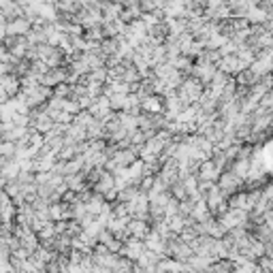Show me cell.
<instances>
[{
	"mask_svg": "<svg viewBox=\"0 0 273 273\" xmlns=\"http://www.w3.org/2000/svg\"><path fill=\"white\" fill-rule=\"evenodd\" d=\"M246 179L243 177H239V175L235 173V171H222V175H220V179H218V186L222 188V192L226 194V197H231V194H235V192H239L241 188H246Z\"/></svg>",
	"mask_w": 273,
	"mask_h": 273,
	"instance_id": "obj_1",
	"label": "cell"
},
{
	"mask_svg": "<svg viewBox=\"0 0 273 273\" xmlns=\"http://www.w3.org/2000/svg\"><path fill=\"white\" fill-rule=\"evenodd\" d=\"M32 28H34L32 19H28L26 15H24V17H15V19H11L9 24H3V36H7V34L26 36L28 32L32 30Z\"/></svg>",
	"mask_w": 273,
	"mask_h": 273,
	"instance_id": "obj_2",
	"label": "cell"
},
{
	"mask_svg": "<svg viewBox=\"0 0 273 273\" xmlns=\"http://www.w3.org/2000/svg\"><path fill=\"white\" fill-rule=\"evenodd\" d=\"M143 113H164V96L162 94H150L141 99Z\"/></svg>",
	"mask_w": 273,
	"mask_h": 273,
	"instance_id": "obj_3",
	"label": "cell"
},
{
	"mask_svg": "<svg viewBox=\"0 0 273 273\" xmlns=\"http://www.w3.org/2000/svg\"><path fill=\"white\" fill-rule=\"evenodd\" d=\"M199 179H211V181H218L220 179V175H222V171L213 164V160L209 158V160H203L201 162V169H199Z\"/></svg>",
	"mask_w": 273,
	"mask_h": 273,
	"instance_id": "obj_4",
	"label": "cell"
},
{
	"mask_svg": "<svg viewBox=\"0 0 273 273\" xmlns=\"http://www.w3.org/2000/svg\"><path fill=\"white\" fill-rule=\"evenodd\" d=\"M115 188V175L111 173V171H103V175H101V179L94 184L92 186V190L94 192H101V194H107L109 190H113Z\"/></svg>",
	"mask_w": 273,
	"mask_h": 273,
	"instance_id": "obj_5",
	"label": "cell"
},
{
	"mask_svg": "<svg viewBox=\"0 0 273 273\" xmlns=\"http://www.w3.org/2000/svg\"><path fill=\"white\" fill-rule=\"evenodd\" d=\"M231 169L235 171L239 177L248 179L250 177V171H252V158H237V160H233L231 162Z\"/></svg>",
	"mask_w": 273,
	"mask_h": 273,
	"instance_id": "obj_6",
	"label": "cell"
},
{
	"mask_svg": "<svg viewBox=\"0 0 273 273\" xmlns=\"http://www.w3.org/2000/svg\"><path fill=\"white\" fill-rule=\"evenodd\" d=\"M269 19V11L267 9H262L260 5H256V7H252L250 11H248V22L252 24V26H258V24H265Z\"/></svg>",
	"mask_w": 273,
	"mask_h": 273,
	"instance_id": "obj_7",
	"label": "cell"
},
{
	"mask_svg": "<svg viewBox=\"0 0 273 273\" xmlns=\"http://www.w3.org/2000/svg\"><path fill=\"white\" fill-rule=\"evenodd\" d=\"M231 41V36L229 34H224V32H213L207 41H205V47L207 50H220L222 45H226Z\"/></svg>",
	"mask_w": 273,
	"mask_h": 273,
	"instance_id": "obj_8",
	"label": "cell"
},
{
	"mask_svg": "<svg viewBox=\"0 0 273 273\" xmlns=\"http://www.w3.org/2000/svg\"><path fill=\"white\" fill-rule=\"evenodd\" d=\"M173 66H175V68H179V71H184L186 75H192L194 58H190L188 54H181V56H177V58L173 60Z\"/></svg>",
	"mask_w": 273,
	"mask_h": 273,
	"instance_id": "obj_9",
	"label": "cell"
},
{
	"mask_svg": "<svg viewBox=\"0 0 273 273\" xmlns=\"http://www.w3.org/2000/svg\"><path fill=\"white\" fill-rule=\"evenodd\" d=\"M229 205L231 207H239V209H248V190H239L235 194L229 197ZM250 211V209H248Z\"/></svg>",
	"mask_w": 273,
	"mask_h": 273,
	"instance_id": "obj_10",
	"label": "cell"
},
{
	"mask_svg": "<svg viewBox=\"0 0 273 273\" xmlns=\"http://www.w3.org/2000/svg\"><path fill=\"white\" fill-rule=\"evenodd\" d=\"M167 222H169L171 231H173V233H177V235L188 226V218H186V216H181V213H175V216L167 218Z\"/></svg>",
	"mask_w": 273,
	"mask_h": 273,
	"instance_id": "obj_11",
	"label": "cell"
},
{
	"mask_svg": "<svg viewBox=\"0 0 273 273\" xmlns=\"http://www.w3.org/2000/svg\"><path fill=\"white\" fill-rule=\"evenodd\" d=\"M87 41H105V28H103V24H96V26H92V28H85V34H83Z\"/></svg>",
	"mask_w": 273,
	"mask_h": 273,
	"instance_id": "obj_12",
	"label": "cell"
},
{
	"mask_svg": "<svg viewBox=\"0 0 273 273\" xmlns=\"http://www.w3.org/2000/svg\"><path fill=\"white\" fill-rule=\"evenodd\" d=\"M87 81L107 83V81H109V66H101V68H94V71H90V73H87Z\"/></svg>",
	"mask_w": 273,
	"mask_h": 273,
	"instance_id": "obj_13",
	"label": "cell"
},
{
	"mask_svg": "<svg viewBox=\"0 0 273 273\" xmlns=\"http://www.w3.org/2000/svg\"><path fill=\"white\" fill-rule=\"evenodd\" d=\"M75 122L79 124V126H83V128H87V126H92L96 122V115L90 109H81L79 113L75 115Z\"/></svg>",
	"mask_w": 273,
	"mask_h": 273,
	"instance_id": "obj_14",
	"label": "cell"
},
{
	"mask_svg": "<svg viewBox=\"0 0 273 273\" xmlns=\"http://www.w3.org/2000/svg\"><path fill=\"white\" fill-rule=\"evenodd\" d=\"M141 79H143V77H141L139 68H136L134 64L126 66V73H124V77H122V81H126V83H139Z\"/></svg>",
	"mask_w": 273,
	"mask_h": 273,
	"instance_id": "obj_15",
	"label": "cell"
},
{
	"mask_svg": "<svg viewBox=\"0 0 273 273\" xmlns=\"http://www.w3.org/2000/svg\"><path fill=\"white\" fill-rule=\"evenodd\" d=\"M171 194H173L175 199H179V201L188 199V190H186V184H184V179L173 184V186H171Z\"/></svg>",
	"mask_w": 273,
	"mask_h": 273,
	"instance_id": "obj_16",
	"label": "cell"
},
{
	"mask_svg": "<svg viewBox=\"0 0 273 273\" xmlns=\"http://www.w3.org/2000/svg\"><path fill=\"white\" fill-rule=\"evenodd\" d=\"M0 154H3V158H15V154H17V143H15V141H3Z\"/></svg>",
	"mask_w": 273,
	"mask_h": 273,
	"instance_id": "obj_17",
	"label": "cell"
},
{
	"mask_svg": "<svg viewBox=\"0 0 273 273\" xmlns=\"http://www.w3.org/2000/svg\"><path fill=\"white\" fill-rule=\"evenodd\" d=\"M105 85L107 83H101V81H87V94L94 96V99H99V96L105 94Z\"/></svg>",
	"mask_w": 273,
	"mask_h": 273,
	"instance_id": "obj_18",
	"label": "cell"
},
{
	"mask_svg": "<svg viewBox=\"0 0 273 273\" xmlns=\"http://www.w3.org/2000/svg\"><path fill=\"white\" fill-rule=\"evenodd\" d=\"M126 96H128V94H113V96H111V109H113V111H124V107H126Z\"/></svg>",
	"mask_w": 273,
	"mask_h": 273,
	"instance_id": "obj_19",
	"label": "cell"
},
{
	"mask_svg": "<svg viewBox=\"0 0 273 273\" xmlns=\"http://www.w3.org/2000/svg\"><path fill=\"white\" fill-rule=\"evenodd\" d=\"M194 205H197V203H194L192 199H184V201H179V213H181V216H192V209H194Z\"/></svg>",
	"mask_w": 273,
	"mask_h": 273,
	"instance_id": "obj_20",
	"label": "cell"
},
{
	"mask_svg": "<svg viewBox=\"0 0 273 273\" xmlns=\"http://www.w3.org/2000/svg\"><path fill=\"white\" fill-rule=\"evenodd\" d=\"M260 107H262V109H267V111H273V90H269L265 96H262Z\"/></svg>",
	"mask_w": 273,
	"mask_h": 273,
	"instance_id": "obj_21",
	"label": "cell"
},
{
	"mask_svg": "<svg viewBox=\"0 0 273 273\" xmlns=\"http://www.w3.org/2000/svg\"><path fill=\"white\" fill-rule=\"evenodd\" d=\"M258 265H260L262 271H273V258L267 256V254H265V256H260V258H258Z\"/></svg>",
	"mask_w": 273,
	"mask_h": 273,
	"instance_id": "obj_22",
	"label": "cell"
}]
</instances>
